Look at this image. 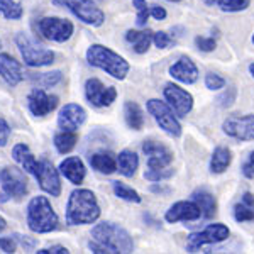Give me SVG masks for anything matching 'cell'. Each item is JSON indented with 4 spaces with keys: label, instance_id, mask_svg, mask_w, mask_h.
<instances>
[{
    "label": "cell",
    "instance_id": "2e32d148",
    "mask_svg": "<svg viewBox=\"0 0 254 254\" xmlns=\"http://www.w3.org/2000/svg\"><path fill=\"white\" fill-rule=\"evenodd\" d=\"M27 102H29L31 112L38 117L46 116V114H49L51 110H55L56 107H58V97L48 95L43 88L32 90L29 98H27Z\"/></svg>",
    "mask_w": 254,
    "mask_h": 254
},
{
    "label": "cell",
    "instance_id": "f546056e",
    "mask_svg": "<svg viewBox=\"0 0 254 254\" xmlns=\"http://www.w3.org/2000/svg\"><path fill=\"white\" fill-rule=\"evenodd\" d=\"M76 142H78V136L75 134V130H63L55 137V146L61 154L69 153L76 146Z\"/></svg>",
    "mask_w": 254,
    "mask_h": 254
},
{
    "label": "cell",
    "instance_id": "f1b7e54d",
    "mask_svg": "<svg viewBox=\"0 0 254 254\" xmlns=\"http://www.w3.org/2000/svg\"><path fill=\"white\" fill-rule=\"evenodd\" d=\"M234 217L237 222L254 220V196L251 193H244L243 202L234 207Z\"/></svg>",
    "mask_w": 254,
    "mask_h": 254
},
{
    "label": "cell",
    "instance_id": "52a82bcc",
    "mask_svg": "<svg viewBox=\"0 0 254 254\" xmlns=\"http://www.w3.org/2000/svg\"><path fill=\"white\" fill-rule=\"evenodd\" d=\"M147 110H149V114L154 117L158 126L161 127L166 134H170L171 137L182 136V126H180L178 119L175 117L173 110H171V107L166 102L153 98V100L147 102Z\"/></svg>",
    "mask_w": 254,
    "mask_h": 254
},
{
    "label": "cell",
    "instance_id": "60d3db41",
    "mask_svg": "<svg viewBox=\"0 0 254 254\" xmlns=\"http://www.w3.org/2000/svg\"><path fill=\"white\" fill-rule=\"evenodd\" d=\"M10 136V127L3 119H0V146H5Z\"/></svg>",
    "mask_w": 254,
    "mask_h": 254
},
{
    "label": "cell",
    "instance_id": "ffe728a7",
    "mask_svg": "<svg viewBox=\"0 0 254 254\" xmlns=\"http://www.w3.org/2000/svg\"><path fill=\"white\" fill-rule=\"evenodd\" d=\"M0 75L9 85H17L24 78L19 61H15L9 55H0Z\"/></svg>",
    "mask_w": 254,
    "mask_h": 254
},
{
    "label": "cell",
    "instance_id": "681fc988",
    "mask_svg": "<svg viewBox=\"0 0 254 254\" xmlns=\"http://www.w3.org/2000/svg\"><path fill=\"white\" fill-rule=\"evenodd\" d=\"M253 43H254V36H253Z\"/></svg>",
    "mask_w": 254,
    "mask_h": 254
},
{
    "label": "cell",
    "instance_id": "7402d4cb",
    "mask_svg": "<svg viewBox=\"0 0 254 254\" xmlns=\"http://www.w3.org/2000/svg\"><path fill=\"white\" fill-rule=\"evenodd\" d=\"M12 156H14L15 161L22 166V170L26 171V173L36 175V170H38V161H36V158L32 156V153H31L29 147H27L26 144L14 146V149H12Z\"/></svg>",
    "mask_w": 254,
    "mask_h": 254
},
{
    "label": "cell",
    "instance_id": "ac0fdd59",
    "mask_svg": "<svg viewBox=\"0 0 254 254\" xmlns=\"http://www.w3.org/2000/svg\"><path fill=\"white\" fill-rule=\"evenodd\" d=\"M87 119V112L83 107L76 104H68L61 109L58 116V126L63 130H76Z\"/></svg>",
    "mask_w": 254,
    "mask_h": 254
},
{
    "label": "cell",
    "instance_id": "8992f818",
    "mask_svg": "<svg viewBox=\"0 0 254 254\" xmlns=\"http://www.w3.org/2000/svg\"><path fill=\"white\" fill-rule=\"evenodd\" d=\"M17 46L27 66H48L55 61V53L51 49L36 44L26 34L17 36Z\"/></svg>",
    "mask_w": 254,
    "mask_h": 254
},
{
    "label": "cell",
    "instance_id": "ee69618b",
    "mask_svg": "<svg viewBox=\"0 0 254 254\" xmlns=\"http://www.w3.org/2000/svg\"><path fill=\"white\" fill-rule=\"evenodd\" d=\"M149 14L153 15L156 20H163L166 17V10L163 9V7H159V5H153L151 7V10H149Z\"/></svg>",
    "mask_w": 254,
    "mask_h": 254
},
{
    "label": "cell",
    "instance_id": "4dcf8cb0",
    "mask_svg": "<svg viewBox=\"0 0 254 254\" xmlns=\"http://www.w3.org/2000/svg\"><path fill=\"white\" fill-rule=\"evenodd\" d=\"M207 5L219 7L224 12H241L249 7V0H203Z\"/></svg>",
    "mask_w": 254,
    "mask_h": 254
},
{
    "label": "cell",
    "instance_id": "4fadbf2b",
    "mask_svg": "<svg viewBox=\"0 0 254 254\" xmlns=\"http://www.w3.org/2000/svg\"><path fill=\"white\" fill-rule=\"evenodd\" d=\"M85 95H87L90 104L95 107H109L117 98V90L114 87H105L97 78H90L85 85Z\"/></svg>",
    "mask_w": 254,
    "mask_h": 254
},
{
    "label": "cell",
    "instance_id": "d590c367",
    "mask_svg": "<svg viewBox=\"0 0 254 254\" xmlns=\"http://www.w3.org/2000/svg\"><path fill=\"white\" fill-rule=\"evenodd\" d=\"M173 175V170H147L144 173V178L149 180V182H161V180H168L170 176Z\"/></svg>",
    "mask_w": 254,
    "mask_h": 254
},
{
    "label": "cell",
    "instance_id": "1f68e13d",
    "mask_svg": "<svg viewBox=\"0 0 254 254\" xmlns=\"http://www.w3.org/2000/svg\"><path fill=\"white\" fill-rule=\"evenodd\" d=\"M0 15L5 19H20L22 17V5L14 0H0Z\"/></svg>",
    "mask_w": 254,
    "mask_h": 254
},
{
    "label": "cell",
    "instance_id": "7c38bea8",
    "mask_svg": "<svg viewBox=\"0 0 254 254\" xmlns=\"http://www.w3.org/2000/svg\"><path fill=\"white\" fill-rule=\"evenodd\" d=\"M165 98L178 117H187V114H190L193 107V97L187 90L180 88L178 85L168 83L165 87Z\"/></svg>",
    "mask_w": 254,
    "mask_h": 254
},
{
    "label": "cell",
    "instance_id": "e0dca14e",
    "mask_svg": "<svg viewBox=\"0 0 254 254\" xmlns=\"http://www.w3.org/2000/svg\"><path fill=\"white\" fill-rule=\"evenodd\" d=\"M202 217V210L196 203L191 202H176L170 207V210L166 212L165 219L166 222L175 224L180 220H196Z\"/></svg>",
    "mask_w": 254,
    "mask_h": 254
},
{
    "label": "cell",
    "instance_id": "5bb4252c",
    "mask_svg": "<svg viewBox=\"0 0 254 254\" xmlns=\"http://www.w3.org/2000/svg\"><path fill=\"white\" fill-rule=\"evenodd\" d=\"M34 176L39 182V187L43 188L44 191H48V193L53 196H60V193H61L60 176L51 161H48V159H41V161H38V170H36Z\"/></svg>",
    "mask_w": 254,
    "mask_h": 254
},
{
    "label": "cell",
    "instance_id": "f6af8a7d",
    "mask_svg": "<svg viewBox=\"0 0 254 254\" xmlns=\"http://www.w3.org/2000/svg\"><path fill=\"white\" fill-rule=\"evenodd\" d=\"M15 239H17L19 243L22 244V246H26L27 249H31L32 246L36 244V241H34V239H29V237H27V236H15Z\"/></svg>",
    "mask_w": 254,
    "mask_h": 254
},
{
    "label": "cell",
    "instance_id": "7dc6e473",
    "mask_svg": "<svg viewBox=\"0 0 254 254\" xmlns=\"http://www.w3.org/2000/svg\"><path fill=\"white\" fill-rule=\"evenodd\" d=\"M249 71H251V75L254 76V63L251 64V66H249Z\"/></svg>",
    "mask_w": 254,
    "mask_h": 254
},
{
    "label": "cell",
    "instance_id": "277c9868",
    "mask_svg": "<svg viewBox=\"0 0 254 254\" xmlns=\"http://www.w3.org/2000/svg\"><path fill=\"white\" fill-rule=\"evenodd\" d=\"M27 225L32 232H51L58 227V215L46 196H34L27 207Z\"/></svg>",
    "mask_w": 254,
    "mask_h": 254
},
{
    "label": "cell",
    "instance_id": "c3c4849f",
    "mask_svg": "<svg viewBox=\"0 0 254 254\" xmlns=\"http://www.w3.org/2000/svg\"><path fill=\"white\" fill-rule=\"evenodd\" d=\"M170 2H180V0H170Z\"/></svg>",
    "mask_w": 254,
    "mask_h": 254
},
{
    "label": "cell",
    "instance_id": "30bf717a",
    "mask_svg": "<svg viewBox=\"0 0 254 254\" xmlns=\"http://www.w3.org/2000/svg\"><path fill=\"white\" fill-rule=\"evenodd\" d=\"M26 171L19 170V168H3L0 171V185H2L3 191L7 195L14 196V198H19V196H24L27 191V178H26Z\"/></svg>",
    "mask_w": 254,
    "mask_h": 254
},
{
    "label": "cell",
    "instance_id": "3957f363",
    "mask_svg": "<svg viewBox=\"0 0 254 254\" xmlns=\"http://www.w3.org/2000/svg\"><path fill=\"white\" fill-rule=\"evenodd\" d=\"M87 60L92 66H97L104 71H107L110 76L117 80H124L126 75L129 73V63L114 53L112 49L100 46V44H93L87 51Z\"/></svg>",
    "mask_w": 254,
    "mask_h": 254
},
{
    "label": "cell",
    "instance_id": "ba28073f",
    "mask_svg": "<svg viewBox=\"0 0 254 254\" xmlns=\"http://www.w3.org/2000/svg\"><path fill=\"white\" fill-rule=\"evenodd\" d=\"M229 237V229L224 224H210L203 229L202 232H196V234L188 236L187 241V249L190 253H196L202 246L205 244H215L222 243Z\"/></svg>",
    "mask_w": 254,
    "mask_h": 254
},
{
    "label": "cell",
    "instance_id": "d6a6232c",
    "mask_svg": "<svg viewBox=\"0 0 254 254\" xmlns=\"http://www.w3.org/2000/svg\"><path fill=\"white\" fill-rule=\"evenodd\" d=\"M114 191L119 198L122 200H127V202H134V203H139L141 202V196L136 190H132L130 187H127L126 183L122 182H114Z\"/></svg>",
    "mask_w": 254,
    "mask_h": 254
},
{
    "label": "cell",
    "instance_id": "b9f144b4",
    "mask_svg": "<svg viewBox=\"0 0 254 254\" xmlns=\"http://www.w3.org/2000/svg\"><path fill=\"white\" fill-rule=\"evenodd\" d=\"M243 173H244L246 178H254V151H253L251 154H249L248 161L244 163Z\"/></svg>",
    "mask_w": 254,
    "mask_h": 254
},
{
    "label": "cell",
    "instance_id": "484cf974",
    "mask_svg": "<svg viewBox=\"0 0 254 254\" xmlns=\"http://www.w3.org/2000/svg\"><path fill=\"white\" fill-rule=\"evenodd\" d=\"M137 166H139V158L136 153H132V151H122V153L117 156L119 173L127 176V178L136 175Z\"/></svg>",
    "mask_w": 254,
    "mask_h": 254
},
{
    "label": "cell",
    "instance_id": "f35d334b",
    "mask_svg": "<svg viewBox=\"0 0 254 254\" xmlns=\"http://www.w3.org/2000/svg\"><path fill=\"white\" fill-rule=\"evenodd\" d=\"M153 41H154V44H156V48H159V49H165L171 44V38L163 31L156 32V34L153 36Z\"/></svg>",
    "mask_w": 254,
    "mask_h": 254
},
{
    "label": "cell",
    "instance_id": "836d02e7",
    "mask_svg": "<svg viewBox=\"0 0 254 254\" xmlns=\"http://www.w3.org/2000/svg\"><path fill=\"white\" fill-rule=\"evenodd\" d=\"M132 5L136 7L137 10V26L144 27L147 22V17H149V7H147L146 0H132Z\"/></svg>",
    "mask_w": 254,
    "mask_h": 254
},
{
    "label": "cell",
    "instance_id": "5b68a950",
    "mask_svg": "<svg viewBox=\"0 0 254 254\" xmlns=\"http://www.w3.org/2000/svg\"><path fill=\"white\" fill-rule=\"evenodd\" d=\"M53 3L68 9L88 26H102L104 22V12L98 9L93 0H53Z\"/></svg>",
    "mask_w": 254,
    "mask_h": 254
},
{
    "label": "cell",
    "instance_id": "603a6c76",
    "mask_svg": "<svg viewBox=\"0 0 254 254\" xmlns=\"http://www.w3.org/2000/svg\"><path fill=\"white\" fill-rule=\"evenodd\" d=\"M191 200L200 207L202 210V217L205 219H210L217 214V202L214 198V195L208 193L207 190H196L193 195H191Z\"/></svg>",
    "mask_w": 254,
    "mask_h": 254
},
{
    "label": "cell",
    "instance_id": "6da1fadb",
    "mask_svg": "<svg viewBox=\"0 0 254 254\" xmlns=\"http://www.w3.org/2000/svg\"><path fill=\"white\" fill-rule=\"evenodd\" d=\"M92 253H132V237L126 229L112 222L97 224L92 229Z\"/></svg>",
    "mask_w": 254,
    "mask_h": 254
},
{
    "label": "cell",
    "instance_id": "d6986e66",
    "mask_svg": "<svg viewBox=\"0 0 254 254\" xmlns=\"http://www.w3.org/2000/svg\"><path fill=\"white\" fill-rule=\"evenodd\" d=\"M170 73L175 80L182 81V83H187V85L195 83L196 78H198V69H196L193 61L190 58H187V56H183V58H180L176 61L173 66L170 68Z\"/></svg>",
    "mask_w": 254,
    "mask_h": 254
},
{
    "label": "cell",
    "instance_id": "83f0119b",
    "mask_svg": "<svg viewBox=\"0 0 254 254\" xmlns=\"http://www.w3.org/2000/svg\"><path fill=\"white\" fill-rule=\"evenodd\" d=\"M124 116H126L127 126H129L130 129H134V130L142 129V126H144V116H142V110L136 102H127L124 107Z\"/></svg>",
    "mask_w": 254,
    "mask_h": 254
},
{
    "label": "cell",
    "instance_id": "4316f807",
    "mask_svg": "<svg viewBox=\"0 0 254 254\" xmlns=\"http://www.w3.org/2000/svg\"><path fill=\"white\" fill-rule=\"evenodd\" d=\"M231 161H232V154L227 147L224 146L215 147L210 159V171L212 173H224L229 168V165H231Z\"/></svg>",
    "mask_w": 254,
    "mask_h": 254
},
{
    "label": "cell",
    "instance_id": "cb8c5ba5",
    "mask_svg": "<svg viewBox=\"0 0 254 254\" xmlns=\"http://www.w3.org/2000/svg\"><path fill=\"white\" fill-rule=\"evenodd\" d=\"M90 165H92L98 173L112 175L117 170V158L110 153H97L90 156Z\"/></svg>",
    "mask_w": 254,
    "mask_h": 254
},
{
    "label": "cell",
    "instance_id": "7bdbcfd3",
    "mask_svg": "<svg viewBox=\"0 0 254 254\" xmlns=\"http://www.w3.org/2000/svg\"><path fill=\"white\" fill-rule=\"evenodd\" d=\"M39 254H66L69 253L66 248H63V246H51V248H46V249H41L38 251Z\"/></svg>",
    "mask_w": 254,
    "mask_h": 254
},
{
    "label": "cell",
    "instance_id": "ab89813d",
    "mask_svg": "<svg viewBox=\"0 0 254 254\" xmlns=\"http://www.w3.org/2000/svg\"><path fill=\"white\" fill-rule=\"evenodd\" d=\"M15 248L17 244H15L14 237H0V249L3 253H15Z\"/></svg>",
    "mask_w": 254,
    "mask_h": 254
},
{
    "label": "cell",
    "instance_id": "e575fe53",
    "mask_svg": "<svg viewBox=\"0 0 254 254\" xmlns=\"http://www.w3.org/2000/svg\"><path fill=\"white\" fill-rule=\"evenodd\" d=\"M32 80L38 81V85H41V87H51V85H56L61 80V73L60 71L39 73L38 76H32Z\"/></svg>",
    "mask_w": 254,
    "mask_h": 254
},
{
    "label": "cell",
    "instance_id": "8d00e7d4",
    "mask_svg": "<svg viewBox=\"0 0 254 254\" xmlns=\"http://www.w3.org/2000/svg\"><path fill=\"white\" fill-rule=\"evenodd\" d=\"M224 85H225V80L222 76L217 75V73H208L205 76V87L208 90H220V88H224Z\"/></svg>",
    "mask_w": 254,
    "mask_h": 254
},
{
    "label": "cell",
    "instance_id": "9c48e42d",
    "mask_svg": "<svg viewBox=\"0 0 254 254\" xmlns=\"http://www.w3.org/2000/svg\"><path fill=\"white\" fill-rule=\"evenodd\" d=\"M38 29L43 34V38L55 43H64L71 38L73 24L66 19L60 17H44L38 22Z\"/></svg>",
    "mask_w": 254,
    "mask_h": 254
},
{
    "label": "cell",
    "instance_id": "8fae6325",
    "mask_svg": "<svg viewBox=\"0 0 254 254\" xmlns=\"http://www.w3.org/2000/svg\"><path fill=\"white\" fill-rule=\"evenodd\" d=\"M222 127L227 136L239 141H254V116H231Z\"/></svg>",
    "mask_w": 254,
    "mask_h": 254
},
{
    "label": "cell",
    "instance_id": "44dd1931",
    "mask_svg": "<svg viewBox=\"0 0 254 254\" xmlns=\"http://www.w3.org/2000/svg\"><path fill=\"white\" fill-rule=\"evenodd\" d=\"M60 170H61V173L64 175V178H68L73 185H80L85 178V171H87L85 170L83 161L76 156L66 158L64 161H61Z\"/></svg>",
    "mask_w": 254,
    "mask_h": 254
},
{
    "label": "cell",
    "instance_id": "d4e9b609",
    "mask_svg": "<svg viewBox=\"0 0 254 254\" xmlns=\"http://www.w3.org/2000/svg\"><path fill=\"white\" fill-rule=\"evenodd\" d=\"M153 36H154L153 31H149V29L129 31L126 34V39L132 44L134 51L139 53V55H142V53H146L147 49H149V44H151V41H153Z\"/></svg>",
    "mask_w": 254,
    "mask_h": 254
},
{
    "label": "cell",
    "instance_id": "74e56055",
    "mask_svg": "<svg viewBox=\"0 0 254 254\" xmlns=\"http://www.w3.org/2000/svg\"><path fill=\"white\" fill-rule=\"evenodd\" d=\"M195 44L198 46L200 51H205V53H210L215 49V39L212 38H203V36H198L195 39Z\"/></svg>",
    "mask_w": 254,
    "mask_h": 254
},
{
    "label": "cell",
    "instance_id": "9a60e30c",
    "mask_svg": "<svg viewBox=\"0 0 254 254\" xmlns=\"http://www.w3.org/2000/svg\"><path fill=\"white\" fill-rule=\"evenodd\" d=\"M142 151L147 156V168L149 170H163L173 161V153L156 141H146L142 144Z\"/></svg>",
    "mask_w": 254,
    "mask_h": 254
},
{
    "label": "cell",
    "instance_id": "bcb514c9",
    "mask_svg": "<svg viewBox=\"0 0 254 254\" xmlns=\"http://www.w3.org/2000/svg\"><path fill=\"white\" fill-rule=\"evenodd\" d=\"M5 225H7L5 220H3L2 217H0V231H3V229H5Z\"/></svg>",
    "mask_w": 254,
    "mask_h": 254
},
{
    "label": "cell",
    "instance_id": "7a4b0ae2",
    "mask_svg": "<svg viewBox=\"0 0 254 254\" xmlns=\"http://www.w3.org/2000/svg\"><path fill=\"white\" fill-rule=\"evenodd\" d=\"M100 217V207L90 190H75L66 205V222L69 225L92 224Z\"/></svg>",
    "mask_w": 254,
    "mask_h": 254
}]
</instances>
